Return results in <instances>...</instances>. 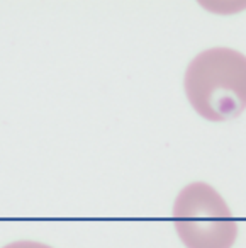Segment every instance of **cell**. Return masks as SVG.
Wrapping results in <instances>:
<instances>
[{"mask_svg": "<svg viewBox=\"0 0 246 248\" xmlns=\"http://www.w3.org/2000/svg\"><path fill=\"white\" fill-rule=\"evenodd\" d=\"M185 93L207 121H228L246 109V56L231 48H211L190 62Z\"/></svg>", "mask_w": 246, "mask_h": 248, "instance_id": "6da1fadb", "label": "cell"}, {"mask_svg": "<svg viewBox=\"0 0 246 248\" xmlns=\"http://www.w3.org/2000/svg\"><path fill=\"white\" fill-rule=\"evenodd\" d=\"M175 228L187 248H231L238 224L221 194L205 182L180 190L173 206Z\"/></svg>", "mask_w": 246, "mask_h": 248, "instance_id": "7a4b0ae2", "label": "cell"}, {"mask_svg": "<svg viewBox=\"0 0 246 248\" xmlns=\"http://www.w3.org/2000/svg\"><path fill=\"white\" fill-rule=\"evenodd\" d=\"M4 248H51L45 243H39V241H28V240H21V241H14V243L5 245Z\"/></svg>", "mask_w": 246, "mask_h": 248, "instance_id": "3957f363", "label": "cell"}]
</instances>
